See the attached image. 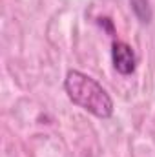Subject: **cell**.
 <instances>
[{
	"instance_id": "obj_1",
	"label": "cell",
	"mask_w": 155,
	"mask_h": 157,
	"mask_svg": "<svg viewBox=\"0 0 155 157\" xmlns=\"http://www.w3.org/2000/svg\"><path fill=\"white\" fill-rule=\"evenodd\" d=\"M64 90L73 104L82 110L89 112L91 115L100 119H108L113 113V101L108 91L95 80L82 71H68L64 80Z\"/></svg>"
},
{
	"instance_id": "obj_3",
	"label": "cell",
	"mask_w": 155,
	"mask_h": 157,
	"mask_svg": "<svg viewBox=\"0 0 155 157\" xmlns=\"http://www.w3.org/2000/svg\"><path fill=\"white\" fill-rule=\"evenodd\" d=\"M130 2H131V7H133L135 15L141 18V22H150L152 13H150V7H148V0H130Z\"/></svg>"
},
{
	"instance_id": "obj_2",
	"label": "cell",
	"mask_w": 155,
	"mask_h": 157,
	"mask_svg": "<svg viewBox=\"0 0 155 157\" xmlns=\"http://www.w3.org/2000/svg\"><path fill=\"white\" fill-rule=\"evenodd\" d=\"M112 59L115 70L120 75H131L135 71V53L126 42H113Z\"/></svg>"
}]
</instances>
